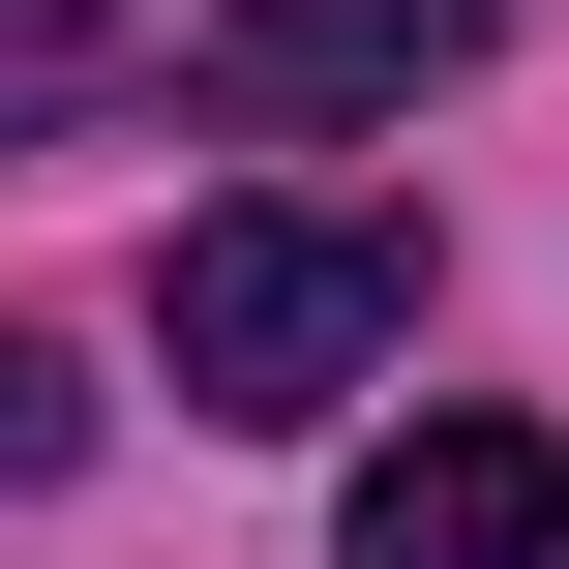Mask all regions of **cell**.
I'll return each mask as SVG.
<instances>
[{
  "mask_svg": "<svg viewBox=\"0 0 569 569\" xmlns=\"http://www.w3.org/2000/svg\"><path fill=\"white\" fill-rule=\"evenodd\" d=\"M390 330H420V240L390 210H180V270H150L180 420H330Z\"/></svg>",
  "mask_w": 569,
  "mask_h": 569,
  "instance_id": "1",
  "label": "cell"
},
{
  "mask_svg": "<svg viewBox=\"0 0 569 569\" xmlns=\"http://www.w3.org/2000/svg\"><path fill=\"white\" fill-rule=\"evenodd\" d=\"M330 569H569V450L540 420H420V450H360Z\"/></svg>",
  "mask_w": 569,
  "mask_h": 569,
  "instance_id": "2",
  "label": "cell"
},
{
  "mask_svg": "<svg viewBox=\"0 0 569 569\" xmlns=\"http://www.w3.org/2000/svg\"><path fill=\"white\" fill-rule=\"evenodd\" d=\"M480 30H510V0H210V60H240L270 120H420Z\"/></svg>",
  "mask_w": 569,
  "mask_h": 569,
  "instance_id": "3",
  "label": "cell"
},
{
  "mask_svg": "<svg viewBox=\"0 0 569 569\" xmlns=\"http://www.w3.org/2000/svg\"><path fill=\"white\" fill-rule=\"evenodd\" d=\"M90 90H120V0H0V150L90 120Z\"/></svg>",
  "mask_w": 569,
  "mask_h": 569,
  "instance_id": "4",
  "label": "cell"
},
{
  "mask_svg": "<svg viewBox=\"0 0 569 569\" xmlns=\"http://www.w3.org/2000/svg\"><path fill=\"white\" fill-rule=\"evenodd\" d=\"M60 450H90V360H60V330H0V480H60Z\"/></svg>",
  "mask_w": 569,
  "mask_h": 569,
  "instance_id": "5",
  "label": "cell"
}]
</instances>
